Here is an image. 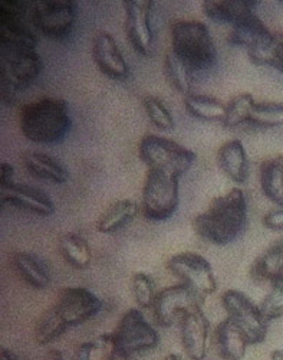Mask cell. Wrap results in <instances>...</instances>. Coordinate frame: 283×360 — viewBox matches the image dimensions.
<instances>
[{
    "label": "cell",
    "mask_w": 283,
    "mask_h": 360,
    "mask_svg": "<svg viewBox=\"0 0 283 360\" xmlns=\"http://www.w3.org/2000/svg\"><path fill=\"white\" fill-rule=\"evenodd\" d=\"M2 191V202L22 211L39 217H51L55 214V203L51 196L34 186L13 184Z\"/></svg>",
    "instance_id": "obj_18"
},
{
    "label": "cell",
    "mask_w": 283,
    "mask_h": 360,
    "mask_svg": "<svg viewBox=\"0 0 283 360\" xmlns=\"http://www.w3.org/2000/svg\"><path fill=\"white\" fill-rule=\"evenodd\" d=\"M250 277L254 281L270 284L283 278V238L251 264Z\"/></svg>",
    "instance_id": "obj_24"
},
{
    "label": "cell",
    "mask_w": 283,
    "mask_h": 360,
    "mask_svg": "<svg viewBox=\"0 0 283 360\" xmlns=\"http://www.w3.org/2000/svg\"><path fill=\"white\" fill-rule=\"evenodd\" d=\"M275 39L265 23L254 13L240 23L232 26V31L228 37V42L233 46L244 48L249 53L251 64L262 65L263 58L270 49Z\"/></svg>",
    "instance_id": "obj_12"
},
{
    "label": "cell",
    "mask_w": 283,
    "mask_h": 360,
    "mask_svg": "<svg viewBox=\"0 0 283 360\" xmlns=\"http://www.w3.org/2000/svg\"><path fill=\"white\" fill-rule=\"evenodd\" d=\"M78 6L72 0L32 2V20L39 35L51 41H65L74 31Z\"/></svg>",
    "instance_id": "obj_9"
},
{
    "label": "cell",
    "mask_w": 283,
    "mask_h": 360,
    "mask_svg": "<svg viewBox=\"0 0 283 360\" xmlns=\"http://www.w3.org/2000/svg\"><path fill=\"white\" fill-rule=\"evenodd\" d=\"M180 177L171 173L148 169L143 188L141 209L148 221L163 222L170 219L178 207Z\"/></svg>",
    "instance_id": "obj_5"
},
{
    "label": "cell",
    "mask_w": 283,
    "mask_h": 360,
    "mask_svg": "<svg viewBox=\"0 0 283 360\" xmlns=\"http://www.w3.org/2000/svg\"><path fill=\"white\" fill-rule=\"evenodd\" d=\"M171 51L196 71L210 70L217 61V51L209 27L199 20H177L171 25Z\"/></svg>",
    "instance_id": "obj_3"
},
{
    "label": "cell",
    "mask_w": 283,
    "mask_h": 360,
    "mask_svg": "<svg viewBox=\"0 0 283 360\" xmlns=\"http://www.w3.org/2000/svg\"><path fill=\"white\" fill-rule=\"evenodd\" d=\"M259 307L268 321L283 317V278L272 284L270 292L263 298Z\"/></svg>",
    "instance_id": "obj_36"
},
{
    "label": "cell",
    "mask_w": 283,
    "mask_h": 360,
    "mask_svg": "<svg viewBox=\"0 0 283 360\" xmlns=\"http://www.w3.org/2000/svg\"><path fill=\"white\" fill-rule=\"evenodd\" d=\"M22 134L37 144H56L64 140L72 126L67 101L45 97L23 105L19 114Z\"/></svg>",
    "instance_id": "obj_2"
},
{
    "label": "cell",
    "mask_w": 283,
    "mask_h": 360,
    "mask_svg": "<svg viewBox=\"0 0 283 360\" xmlns=\"http://www.w3.org/2000/svg\"><path fill=\"white\" fill-rule=\"evenodd\" d=\"M15 176V169L9 163H2V169H0V189L9 188L15 184L13 180Z\"/></svg>",
    "instance_id": "obj_39"
},
{
    "label": "cell",
    "mask_w": 283,
    "mask_h": 360,
    "mask_svg": "<svg viewBox=\"0 0 283 360\" xmlns=\"http://www.w3.org/2000/svg\"><path fill=\"white\" fill-rule=\"evenodd\" d=\"M112 336L117 352L124 359H131L137 354L152 350L160 343L159 332L137 309L124 313Z\"/></svg>",
    "instance_id": "obj_8"
},
{
    "label": "cell",
    "mask_w": 283,
    "mask_h": 360,
    "mask_svg": "<svg viewBox=\"0 0 283 360\" xmlns=\"http://www.w3.org/2000/svg\"><path fill=\"white\" fill-rule=\"evenodd\" d=\"M164 360H183V357L180 354H177V353H170V354H167L164 357Z\"/></svg>",
    "instance_id": "obj_43"
},
{
    "label": "cell",
    "mask_w": 283,
    "mask_h": 360,
    "mask_svg": "<svg viewBox=\"0 0 283 360\" xmlns=\"http://www.w3.org/2000/svg\"><path fill=\"white\" fill-rule=\"evenodd\" d=\"M204 300L196 295L187 285L176 284L159 291L152 307L155 321L162 327H170L180 323L183 316L202 306Z\"/></svg>",
    "instance_id": "obj_13"
},
{
    "label": "cell",
    "mask_w": 283,
    "mask_h": 360,
    "mask_svg": "<svg viewBox=\"0 0 283 360\" xmlns=\"http://www.w3.org/2000/svg\"><path fill=\"white\" fill-rule=\"evenodd\" d=\"M45 360H67V357L64 356V353H62L60 350L58 349H52L48 352Z\"/></svg>",
    "instance_id": "obj_40"
},
{
    "label": "cell",
    "mask_w": 283,
    "mask_h": 360,
    "mask_svg": "<svg viewBox=\"0 0 283 360\" xmlns=\"http://www.w3.org/2000/svg\"><path fill=\"white\" fill-rule=\"evenodd\" d=\"M38 35L32 20V2H0V46L37 49Z\"/></svg>",
    "instance_id": "obj_6"
},
{
    "label": "cell",
    "mask_w": 283,
    "mask_h": 360,
    "mask_svg": "<svg viewBox=\"0 0 283 360\" xmlns=\"http://www.w3.org/2000/svg\"><path fill=\"white\" fill-rule=\"evenodd\" d=\"M92 56L100 71L108 78L117 81L129 78L130 67L111 34L101 31L93 37Z\"/></svg>",
    "instance_id": "obj_17"
},
{
    "label": "cell",
    "mask_w": 283,
    "mask_h": 360,
    "mask_svg": "<svg viewBox=\"0 0 283 360\" xmlns=\"http://www.w3.org/2000/svg\"><path fill=\"white\" fill-rule=\"evenodd\" d=\"M217 163L236 184H244L249 176V160L240 140L225 143L217 152Z\"/></svg>",
    "instance_id": "obj_22"
},
{
    "label": "cell",
    "mask_w": 283,
    "mask_h": 360,
    "mask_svg": "<svg viewBox=\"0 0 283 360\" xmlns=\"http://www.w3.org/2000/svg\"><path fill=\"white\" fill-rule=\"evenodd\" d=\"M255 100L250 94L244 93L237 97H235L228 105H226V114L223 118V127L226 129H235L240 124L249 123L251 108L255 105Z\"/></svg>",
    "instance_id": "obj_33"
},
{
    "label": "cell",
    "mask_w": 283,
    "mask_h": 360,
    "mask_svg": "<svg viewBox=\"0 0 283 360\" xmlns=\"http://www.w3.org/2000/svg\"><path fill=\"white\" fill-rule=\"evenodd\" d=\"M263 65L272 67L283 75V34H275L273 44L263 59Z\"/></svg>",
    "instance_id": "obj_37"
},
{
    "label": "cell",
    "mask_w": 283,
    "mask_h": 360,
    "mask_svg": "<svg viewBox=\"0 0 283 360\" xmlns=\"http://www.w3.org/2000/svg\"><path fill=\"white\" fill-rule=\"evenodd\" d=\"M44 68L42 59L32 48L0 46V84L2 100L13 104L16 94L32 85Z\"/></svg>",
    "instance_id": "obj_4"
},
{
    "label": "cell",
    "mask_w": 283,
    "mask_h": 360,
    "mask_svg": "<svg viewBox=\"0 0 283 360\" xmlns=\"http://www.w3.org/2000/svg\"><path fill=\"white\" fill-rule=\"evenodd\" d=\"M184 105L188 114L207 122H223L226 114V105L222 101L206 96H185Z\"/></svg>",
    "instance_id": "obj_28"
},
{
    "label": "cell",
    "mask_w": 283,
    "mask_h": 360,
    "mask_svg": "<svg viewBox=\"0 0 283 360\" xmlns=\"http://www.w3.org/2000/svg\"><path fill=\"white\" fill-rule=\"evenodd\" d=\"M247 221V202L242 189L214 198L203 214L193 219L195 232L204 241L225 247L240 236Z\"/></svg>",
    "instance_id": "obj_1"
},
{
    "label": "cell",
    "mask_w": 283,
    "mask_h": 360,
    "mask_svg": "<svg viewBox=\"0 0 283 360\" xmlns=\"http://www.w3.org/2000/svg\"><path fill=\"white\" fill-rule=\"evenodd\" d=\"M210 323L204 316L202 306L195 307L180 320L181 346L190 360H204L209 352Z\"/></svg>",
    "instance_id": "obj_16"
},
{
    "label": "cell",
    "mask_w": 283,
    "mask_h": 360,
    "mask_svg": "<svg viewBox=\"0 0 283 360\" xmlns=\"http://www.w3.org/2000/svg\"><path fill=\"white\" fill-rule=\"evenodd\" d=\"M68 328L70 327L67 323L62 320V317L52 306L38 319L35 324V340L41 346L51 345L64 335Z\"/></svg>",
    "instance_id": "obj_29"
},
{
    "label": "cell",
    "mask_w": 283,
    "mask_h": 360,
    "mask_svg": "<svg viewBox=\"0 0 283 360\" xmlns=\"http://www.w3.org/2000/svg\"><path fill=\"white\" fill-rule=\"evenodd\" d=\"M222 304L228 317L242 330L250 345H259L266 340L269 321L263 317L261 307L243 292L229 290L222 295Z\"/></svg>",
    "instance_id": "obj_10"
},
{
    "label": "cell",
    "mask_w": 283,
    "mask_h": 360,
    "mask_svg": "<svg viewBox=\"0 0 283 360\" xmlns=\"http://www.w3.org/2000/svg\"><path fill=\"white\" fill-rule=\"evenodd\" d=\"M138 156L148 169L163 170L178 177L196 162V155L192 150L155 134H148L141 140Z\"/></svg>",
    "instance_id": "obj_7"
},
{
    "label": "cell",
    "mask_w": 283,
    "mask_h": 360,
    "mask_svg": "<svg viewBox=\"0 0 283 360\" xmlns=\"http://www.w3.org/2000/svg\"><path fill=\"white\" fill-rule=\"evenodd\" d=\"M138 215V205L134 200L122 199L110 205L97 222L101 233H115L130 225Z\"/></svg>",
    "instance_id": "obj_25"
},
{
    "label": "cell",
    "mask_w": 283,
    "mask_h": 360,
    "mask_svg": "<svg viewBox=\"0 0 283 360\" xmlns=\"http://www.w3.org/2000/svg\"><path fill=\"white\" fill-rule=\"evenodd\" d=\"M193 74L195 71L170 49L166 56V75L178 93L184 96H190L193 86Z\"/></svg>",
    "instance_id": "obj_31"
},
{
    "label": "cell",
    "mask_w": 283,
    "mask_h": 360,
    "mask_svg": "<svg viewBox=\"0 0 283 360\" xmlns=\"http://www.w3.org/2000/svg\"><path fill=\"white\" fill-rule=\"evenodd\" d=\"M59 252L71 266L86 269L92 261V251L86 239L78 233L68 232L59 238Z\"/></svg>",
    "instance_id": "obj_26"
},
{
    "label": "cell",
    "mask_w": 283,
    "mask_h": 360,
    "mask_svg": "<svg viewBox=\"0 0 283 360\" xmlns=\"http://www.w3.org/2000/svg\"><path fill=\"white\" fill-rule=\"evenodd\" d=\"M249 123L262 129L283 126V104L280 103H255L251 108Z\"/></svg>",
    "instance_id": "obj_32"
},
{
    "label": "cell",
    "mask_w": 283,
    "mask_h": 360,
    "mask_svg": "<svg viewBox=\"0 0 283 360\" xmlns=\"http://www.w3.org/2000/svg\"><path fill=\"white\" fill-rule=\"evenodd\" d=\"M118 354L112 335H101L78 346L74 360H115Z\"/></svg>",
    "instance_id": "obj_30"
},
{
    "label": "cell",
    "mask_w": 283,
    "mask_h": 360,
    "mask_svg": "<svg viewBox=\"0 0 283 360\" xmlns=\"http://www.w3.org/2000/svg\"><path fill=\"white\" fill-rule=\"evenodd\" d=\"M261 185L266 198L283 207V156H276L262 163Z\"/></svg>",
    "instance_id": "obj_27"
},
{
    "label": "cell",
    "mask_w": 283,
    "mask_h": 360,
    "mask_svg": "<svg viewBox=\"0 0 283 360\" xmlns=\"http://www.w3.org/2000/svg\"><path fill=\"white\" fill-rule=\"evenodd\" d=\"M270 360H283V350L276 349L270 353Z\"/></svg>",
    "instance_id": "obj_42"
},
{
    "label": "cell",
    "mask_w": 283,
    "mask_h": 360,
    "mask_svg": "<svg viewBox=\"0 0 283 360\" xmlns=\"http://www.w3.org/2000/svg\"><path fill=\"white\" fill-rule=\"evenodd\" d=\"M131 290L134 294L136 302L143 309H152L155 304V298L159 291L155 288V283L151 276L145 273H137L133 276Z\"/></svg>",
    "instance_id": "obj_35"
},
{
    "label": "cell",
    "mask_w": 283,
    "mask_h": 360,
    "mask_svg": "<svg viewBox=\"0 0 283 360\" xmlns=\"http://www.w3.org/2000/svg\"><path fill=\"white\" fill-rule=\"evenodd\" d=\"M256 4L254 0H207L203 11L214 22L235 26L255 13Z\"/></svg>",
    "instance_id": "obj_20"
},
{
    "label": "cell",
    "mask_w": 283,
    "mask_h": 360,
    "mask_svg": "<svg viewBox=\"0 0 283 360\" xmlns=\"http://www.w3.org/2000/svg\"><path fill=\"white\" fill-rule=\"evenodd\" d=\"M53 307L68 327H77L96 317L103 302L88 288L70 287L60 291Z\"/></svg>",
    "instance_id": "obj_14"
},
{
    "label": "cell",
    "mask_w": 283,
    "mask_h": 360,
    "mask_svg": "<svg viewBox=\"0 0 283 360\" xmlns=\"http://www.w3.org/2000/svg\"><path fill=\"white\" fill-rule=\"evenodd\" d=\"M169 271L180 278L184 285L204 300L214 294L217 281L210 262L196 252H180L167 261Z\"/></svg>",
    "instance_id": "obj_11"
},
{
    "label": "cell",
    "mask_w": 283,
    "mask_h": 360,
    "mask_svg": "<svg viewBox=\"0 0 283 360\" xmlns=\"http://www.w3.org/2000/svg\"><path fill=\"white\" fill-rule=\"evenodd\" d=\"M23 165L29 174L37 179L48 180L55 185H64L70 180V172L55 158L39 152H26L23 155Z\"/></svg>",
    "instance_id": "obj_21"
},
{
    "label": "cell",
    "mask_w": 283,
    "mask_h": 360,
    "mask_svg": "<svg viewBox=\"0 0 283 360\" xmlns=\"http://www.w3.org/2000/svg\"><path fill=\"white\" fill-rule=\"evenodd\" d=\"M144 110L150 118V122L163 131H170L174 129V118L166 104L157 97L147 96L143 100Z\"/></svg>",
    "instance_id": "obj_34"
},
{
    "label": "cell",
    "mask_w": 283,
    "mask_h": 360,
    "mask_svg": "<svg viewBox=\"0 0 283 360\" xmlns=\"http://www.w3.org/2000/svg\"><path fill=\"white\" fill-rule=\"evenodd\" d=\"M125 11V32L134 51L148 56L152 48L151 13L154 2L148 0H125L122 2Z\"/></svg>",
    "instance_id": "obj_15"
},
{
    "label": "cell",
    "mask_w": 283,
    "mask_h": 360,
    "mask_svg": "<svg viewBox=\"0 0 283 360\" xmlns=\"http://www.w3.org/2000/svg\"><path fill=\"white\" fill-rule=\"evenodd\" d=\"M263 225L272 231H283V207L273 209L263 217Z\"/></svg>",
    "instance_id": "obj_38"
},
{
    "label": "cell",
    "mask_w": 283,
    "mask_h": 360,
    "mask_svg": "<svg viewBox=\"0 0 283 360\" xmlns=\"http://www.w3.org/2000/svg\"><path fill=\"white\" fill-rule=\"evenodd\" d=\"M0 360H18V356L9 349H2L0 350Z\"/></svg>",
    "instance_id": "obj_41"
},
{
    "label": "cell",
    "mask_w": 283,
    "mask_h": 360,
    "mask_svg": "<svg viewBox=\"0 0 283 360\" xmlns=\"http://www.w3.org/2000/svg\"><path fill=\"white\" fill-rule=\"evenodd\" d=\"M214 343L217 354L222 360H243L247 346H250L242 330L229 317L217 324Z\"/></svg>",
    "instance_id": "obj_19"
},
{
    "label": "cell",
    "mask_w": 283,
    "mask_h": 360,
    "mask_svg": "<svg viewBox=\"0 0 283 360\" xmlns=\"http://www.w3.org/2000/svg\"><path fill=\"white\" fill-rule=\"evenodd\" d=\"M16 273L30 287L44 290L51 284V269L38 255L30 252H16L12 257Z\"/></svg>",
    "instance_id": "obj_23"
}]
</instances>
